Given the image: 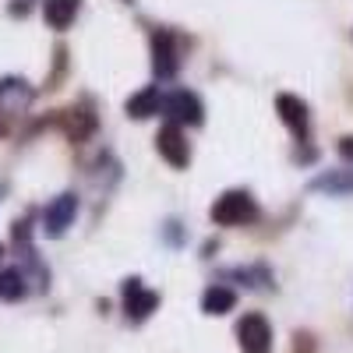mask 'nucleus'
<instances>
[{"label": "nucleus", "instance_id": "nucleus-12", "mask_svg": "<svg viewBox=\"0 0 353 353\" xmlns=\"http://www.w3.org/2000/svg\"><path fill=\"white\" fill-rule=\"evenodd\" d=\"M78 8H81V0H46V4H43V18H46L50 28H68L74 21Z\"/></svg>", "mask_w": 353, "mask_h": 353}, {"label": "nucleus", "instance_id": "nucleus-11", "mask_svg": "<svg viewBox=\"0 0 353 353\" xmlns=\"http://www.w3.org/2000/svg\"><path fill=\"white\" fill-rule=\"evenodd\" d=\"M159 110H163V92H159L156 85L141 88V92H134L128 99V117H134V121H145V117H152Z\"/></svg>", "mask_w": 353, "mask_h": 353}, {"label": "nucleus", "instance_id": "nucleus-6", "mask_svg": "<svg viewBox=\"0 0 353 353\" xmlns=\"http://www.w3.org/2000/svg\"><path fill=\"white\" fill-rule=\"evenodd\" d=\"M156 307H159V297L152 290H145L141 279H128L124 283V311H128L131 321H145Z\"/></svg>", "mask_w": 353, "mask_h": 353}, {"label": "nucleus", "instance_id": "nucleus-16", "mask_svg": "<svg viewBox=\"0 0 353 353\" xmlns=\"http://www.w3.org/2000/svg\"><path fill=\"white\" fill-rule=\"evenodd\" d=\"M339 156H343V159H353V134H346V138L339 141Z\"/></svg>", "mask_w": 353, "mask_h": 353}, {"label": "nucleus", "instance_id": "nucleus-10", "mask_svg": "<svg viewBox=\"0 0 353 353\" xmlns=\"http://www.w3.org/2000/svg\"><path fill=\"white\" fill-rule=\"evenodd\" d=\"M32 103V85L21 78H0V110H25Z\"/></svg>", "mask_w": 353, "mask_h": 353}, {"label": "nucleus", "instance_id": "nucleus-1", "mask_svg": "<svg viewBox=\"0 0 353 353\" xmlns=\"http://www.w3.org/2000/svg\"><path fill=\"white\" fill-rule=\"evenodd\" d=\"M209 216L219 226H248V223L258 219V201L248 191H226V194H219L212 201Z\"/></svg>", "mask_w": 353, "mask_h": 353}, {"label": "nucleus", "instance_id": "nucleus-14", "mask_svg": "<svg viewBox=\"0 0 353 353\" xmlns=\"http://www.w3.org/2000/svg\"><path fill=\"white\" fill-rule=\"evenodd\" d=\"M233 304H237V293L219 286V283L201 293V311L205 314H226V311H233Z\"/></svg>", "mask_w": 353, "mask_h": 353}, {"label": "nucleus", "instance_id": "nucleus-9", "mask_svg": "<svg viewBox=\"0 0 353 353\" xmlns=\"http://www.w3.org/2000/svg\"><path fill=\"white\" fill-rule=\"evenodd\" d=\"M61 128H64V134L71 141H85L88 134L96 131V117L88 110H81V106H71V110L61 113Z\"/></svg>", "mask_w": 353, "mask_h": 353}, {"label": "nucleus", "instance_id": "nucleus-13", "mask_svg": "<svg viewBox=\"0 0 353 353\" xmlns=\"http://www.w3.org/2000/svg\"><path fill=\"white\" fill-rule=\"evenodd\" d=\"M311 191H325V194H353V170H332L311 181Z\"/></svg>", "mask_w": 353, "mask_h": 353}, {"label": "nucleus", "instance_id": "nucleus-8", "mask_svg": "<svg viewBox=\"0 0 353 353\" xmlns=\"http://www.w3.org/2000/svg\"><path fill=\"white\" fill-rule=\"evenodd\" d=\"M276 110H279V117H283V124L290 128V131H297V134H307V103L304 99H297V96H290V92H279L276 96Z\"/></svg>", "mask_w": 353, "mask_h": 353}, {"label": "nucleus", "instance_id": "nucleus-3", "mask_svg": "<svg viewBox=\"0 0 353 353\" xmlns=\"http://www.w3.org/2000/svg\"><path fill=\"white\" fill-rule=\"evenodd\" d=\"M78 216V198L68 191V194H57L50 205H46V212H43V230H46V237H64L68 226L74 223Z\"/></svg>", "mask_w": 353, "mask_h": 353}, {"label": "nucleus", "instance_id": "nucleus-2", "mask_svg": "<svg viewBox=\"0 0 353 353\" xmlns=\"http://www.w3.org/2000/svg\"><path fill=\"white\" fill-rule=\"evenodd\" d=\"M237 339L244 353H269L272 350V325L261 314H244L237 321Z\"/></svg>", "mask_w": 353, "mask_h": 353}, {"label": "nucleus", "instance_id": "nucleus-18", "mask_svg": "<svg viewBox=\"0 0 353 353\" xmlns=\"http://www.w3.org/2000/svg\"><path fill=\"white\" fill-rule=\"evenodd\" d=\"M0 254H4V244H0Z\"/></svg>", "mask_w": 353, "mask_h": 353}, {"label": "nucleus", "instance_id": "nucleus-15", "mask_svg": "<svg viewBox=\"0 0 353 353\" xmlns=\"http://www.w3.org/2000/svg\"><path fill=\"white\" fill-rule=\"evenodd\" d=\"M25 293H28V283H25L21 269H4V272H0V301L14 304V301L25 297Z\"/></svg>", "mask_w": 353, "mask_h": 353}, {"label": "nucleus", "instance_id": "nucleus-5", "mask_svg": "<svg viewBox=\"0 0 353 353\" xmlns=\"http://www.w3.org/2000/svg\"><path fill=\"white\" fill-rule=\"evenodd\" d=\"M163 113L173 117V124H201L205 121V106L194 92H188V88H181V92H173L170 99H163Z\"/></svg>", "mask_w": 353, "mask_h": 353}, {"label": "nucleus", "instance_id": "nucleus-17", "mask_svg": "<svg viewBox=\"0 0 353 353\" xmlns=\"http://www.w3.org/2000/svg\"><path fill=\"white\" fill-rule=\"evenodd\" d=\"M0 134H4V124H0Z\"/></svg>", "mask_w": 353, "mask_h": 353}, {"label": "nucleus", "instance_id": "nucleus-7", "mask_svg": "<svg viewBox=\"0 0 353 353\" xmlns=\"http://www.w3.org/2000/svg\"><path fill=\"white\" fill-rule=\"evenodd\" d=\"M152 68L159 78H173L176 68H181V57H176V46H173V36L170 32H152Z\"/></svg>", "mask_w": 353, "mask_h": 353}, {"label": "nucleus", "instance_id": "nucleus-4", "mask_svg": "<svg viewBox=\"0 0 353 353\" xmlns=\"http://www.w3.org/2000/svg\"><path fill=\"white\" fill-rule=\"evenodd\" d=\"M156 149H159V156H163L170 166H176V170H184L188 159H191V149H188V138H184L181 124H166V128H159V134H156Z\"/></svg>", "mask_w": 353, "mask_h": 353}]
</instances>
